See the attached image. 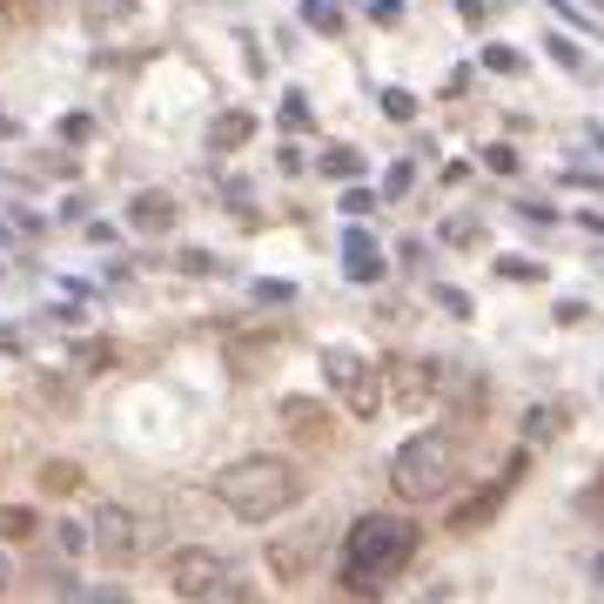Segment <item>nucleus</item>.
Wrapping results in <instances>:
<instances>
[{
  "label": "nucleus",
  "mask_w": 604,
  "mask_h": 604,
  "mask_svg": "<svg viewBox=\"0 0 604 604\" xmlns=\"http://www.w3.org/2000/svg\"><path fill=\"white\" fill-rule=\"evenodd\" d=\"M8 577H14V564H8V558H0V591H8Z\"/></svg>",
  "instance_id": "nucleus-24"
},
{
  "label": "nucleus",
  "mask_w": 604,
  "mask_h": 604,
  "mask_svg": "<svg viewBox=\"0 0 604 604\" xmlns=\"http://www.w3.org/2000/svg\"><path fill=\"white\" fill-rule=\"evenodd\" d=\"M497 276H517V283H538V263H497Z\"/></svg>",
  "instance_id": "nucleus-22"
},
{
  "label": "nucleus",
  "mask_w": 604,
  "mask_h": 604,
  "mask_svg": "<svg viewBox=\"0 0 604 604\" xmlns=\"http://www.w3.org/2000/svg\"><path fill=\"white\" fill-rule=\"evenodd\" d=\"M322 383L342 396V410H350L357 423H370L383 410V370L363 350H342V342H336V350H322Z\"/></svg>",
  "instance_id": "nucleus-4"
},
{
  "label": "nucleus",
  "mask_w": 604,
  "mask_h": 604,
  "mask_svg": "<svg viewBox=\"0 0 604 604\" xmlns=\"http://www.w3.org/2000/svg\"><path fill=\"white\" fill-rule=\"evenodd\" d=\"M451 484H457V451H451L444 430H416L410 444H396L390 490L403 504H437V497H451Z\"/></svg>",
  "instance_id": "nucleus-3"
},
{
  "label": "nucleus",
  "mask_w": 604,
  "mask_h": 604,
  "mask_svg": "<svg viewBox=\"0 0 604 604\" xmlns=\"http://www.w3.org/2000/svg\"><path fill=\"white\" fill-rule=\"evenodd\" d=\"M591 497H604V484H597V490H591Z\"/></svg>",
  "instance_id": "nucleus-26"
},
{
  "label": "nucleus",
  "mask_w": 604,
  "mask_h": 604,
  "mask_svg": "<svg viewBox=\"0 0 604 604\" xmlns=\"http://www.w3.org/2000/svg\"><path fill=\"white\" fill-rule=\"evenodd\" d=\"M410 558H416V524L410 517H390V510L357 517L350 538H342V584L350 591H383L390 577L410 571Z\"/></svg>",
  "instance_id": "nucleus-1"
},
{
  "label": "nucleus",
  "mask_w": 604,
  "mask_h": 604,
  "mask_svg": "<svg viewBox=\"0 0 604 604\" xmlns=\"http://www.w3.org/2000/svg\"><path fill=\"white\" fill-rule=\"evenodd\" d=\"M383 115H390V121H410V115H416V102H410L403 88H390V95H383Z\"/></svg>",
  "instance_id": "nucleus-18"
},
{
  "label": "nucleus",
  "mask_w": 604,
  "mask_h": 604,
  "mask_svg": "<svg viewBox=\"0 0 604 604\" xmlns=\"http://www.w3.org/2000/svg\"><path fill=\"white\" fill-rule=\"evenodd\" d=\"M283 128H309V108L303 102H283Z\"/></svg>",
  "instance_id": "nucleus-23"
},
{
  "label": "nucleus",
  "mask_w": 604,
  "mask_h": 604,
  "mask_svg": "<svg viewBox=\"0 0 604 604\" xmlns=\"http://www.w3.org/2000/svg\"><path fill=\"white\" fill-rule=\"evenodd\" d=\"M248 135H255V115H242V108H222V115L209 121V148H215V155H235Z\"/></svg>",
  "instance_id": "nucleus-11"
},
{
  "label": "nucleus",
  "mask_w": 604,
  "mask_h": 604,
  "mask_svg": "<svg viewBox=\"0 0 604 604\" xmlns=\"http://www.w3.org/2000/svg\"><path fill=\"white\" fill-rule=\"evenodd\" d=\"M551 430H564V410H531V444H544Z\"/></svg>",
  "instance_id": "nucleus-17"
},
{
  "label": "nucleus",
  "mask_w": 604,
  "mask_h": 604,
  "mask_svg": "<svg viewBox=\"0 0 604 604\" xmlns=\"http://www.w3.org/2000/svg\"><path fill=\"white\" fill-rule=\"evenodd\" d=\"M342 209H350V215H370V209H377V195H370V189H350V195H342Z\"/></svg>",
  "instance_id": "nucleus-21"
},
{
  "label": "nucleus",
  "mask_w": 604,
  "mask_h": 604,
  "mask_svg": "<svg viewBox=\"0 0 604 604\" xmlns=\"http://www.w3.org/2000/svg\"><path fill=\"white\" fill-rule=\"evenodd\" d=\"M88 544H95V558L102 564H135V551H141V531H135V517L121 510V504H102L95 510V524H88Z\"/></svg>",
  "instance_id": "nucleus-6"
},
{
  "label": "nucleus",
  "mask_w": 604,
  "mask_h": 604,
  "mask_svg": "<svg viewBox=\"0 0 604 604\" xmlns=\"http://www.w3.org/2000/svg\"><path fill=\"white\" fill-rule=\"evenodd\" d=\"M322 176H363V155H357V148H336V155H322Z\"/></svg>",
  "instance_id": "nucleus-15"
},
{
  "label": "nucleus",
  "mask_w": 604,
  "mask_h": 604,
  "mask_svg": "<svg viewBox=\"0 0 604 604\" xmlns=\"http://www.w3.org/2000/svg\"><path fill=\"white\" fill-rule=\"evenodd\" d=\"M303 21L316 34H342V0H303Z\"/></svg>",
  "instance_id": "nucleus-13"
},
{
  "label": "nucleus",
  "mask_w": 604,
  "mask_h": 604,
  "mask_svg": "<svg viewBox=\"0 0 604 604\" xmlns=\"http://www.w3.org/2000/svg\"><path fill=\"white\" fill-rule=\"evenodd\" d=\"M591 141H597V148H604V128H591Z\"/></svg>",
  "instance_id": "nucleus-25"
},
{
  "label": "nucleus",
  "mask_w": 604,
  "mask_h": 604,
  "mask_svg": "<svg viewBox=\"0 0 604 604\" xmlns=\"http://www.w3.org/2000/svg\"><path fill=\"white\" fill-rule=\"evenodd\" d=\"M342 269H350L357 283H377V276H383V255H377V242H370L363 229L342 235Z\"/></svg>",
  "instance_id": "nucleus-10"
},
{
  "label": "nucleus",
  "mask_w": 604,
  "mask_h": 604,
  "mask_svg": "<svg viewBox=\"0 0 604 604\" xmlns=\"http://www.w3.org/2000/svg\"><path fill=\"white\" fill-rule=\"evenodd\" d=\"M41 484H47V490H81V464H67V457H54V464L41 470Z\"/></svg>",
  "instance_id": "nucleus-14"
},
{
  "label": "nucleus",
  "mask_w": 604,
  "mask_h": 604,
  "mask_svg": "<svg viewBox=\"0 0 604 604\" xmlns=\"http://www.w3.org/2000/svg\"><path fill=\"white\" fill-rule=\"evenodd\" d=\"M41 0H0V21H34Z\"/></svg>",
  "instance_id": "nucleus-19"
},
{
  "label": "nucleus",
  "mask_w": 604,
  "mask_h": 604,
  "mask_svg": "<svg viewBox=\"0 0 604 604\" xmlns=\"http://www.w3.org/2000/svg\"><path fill=\"white\" fill-rule=\"evenodd\" d=\"M168 591H176V597H242V577H235L229 558L189 544V551L168 558Z\"/></svg>",
  "instance_id": "nucleus-5"
},
{
  "label": "nucleus",
  "mask_w": 604,
  "mask_h": 604,
  "mask_svg": "<svg viewBox=\"0 0 604 604\" xmlns=\"http://www.w3.org/2000/svg\"><path fill=\"white\" fill-rule=\"evenodd\" d=\"M383 396H396L403 410H423L430 396H437V363H423V357H396L383 370Z\"/></svg>",
  "instance_id": "nucleus-7"
},
{
  "label": "nucleus",
  "mask_w": 604,
  "mask_h": 604,
  "mask_svg": "<svg viewBox=\"0 0 604 604\" xmlns=\"http://www.w3.org/2000/svg\"><path fill=\"white\" fill-rule=\"evenodd\" d=\"M34 524H41L34 510H0V538H34Z\"/></svg>",
  "instance_id": "nucleus-16"
},
{
  "label": "nucleus",
  "mask_w": 604,
  "mask_h": 604,
  "mask_svg": "<svg viewBox=\"0 0 604 604\" xmlns=\"http://www.w3.org/2000/svg\"><path fill=\"white\" fill-rule=\"evenodd\" d=\"M316 544H322V531H303L296 544H276V551H269V564H276L283 577H303V571H309V558H316Z\"/></svg>",
  "instance_id": "nucleus-12"
},
{
  "label": "nucleus",
  "mask_w": 604,
  "mask_h": 604,
  "mask_svg": "<svg viewBox=\"0 0 604 604\" xmlns=\"http://www.w3.org/2000/svg\"><path fill=\"white\" fill-rule=\"evenodd\" d=\"M176 222H182V202L168 195V189H141L128 202V229H141V235H168Z\"/></svg>",
  "instance_id": "nucleus-8"
},
{
  "label": "nucleus",
  "mask_w": 604,
  "mask_h": 604,
  "mask_svg": "<svg viewBox=\"0 0 604 604\" xmlns=\"http://www.w3.org/2000/svg\"><path fill=\"white\" fill-rule=\"evenodd\" d=\"M484 168H497V176H510V168H517V148H504V141H497V148H484Z\"/></svg>",
  "instance_id": "nucleus-20"
},
{
  "label": "nucleus",
  "mask_w": 604,
  "mask_h": 604,
  "mask_svg": "<svg viewBox=\"0 0 604 604\" xmlns=\"http://www.w3.org/2000/svg\"><path fill=\"white\" fill-rule=\"evenodd\" d=\"M510 477H517V464L504 470V484H490V490H477L470 504H457V510H451V531H484V524H490V510H497L504 490H510Z\"/></svg>",
  "instance_id": "nucleus-9"
},
{
  "label": "nucleus",
  "mask_w": 604,
  "mask_h": 604,
  "mask_svg": "<svg viewBox=\"0 0 604 604\" xmlns=\"http://www.w3.org/2000/svg\"><path fill=\"white\" fill-rule=\"evenodd\" d=\"M215 497L242 517V524H269L303 497V477L289 457H235L229 470H215Z\"/></svg>",
  "instance_id": "nucleus-2"
}]
</instances>
